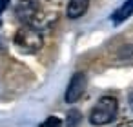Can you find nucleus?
<instances>
[{"mask_svg":"<svg viewBox=\"0 0 133 127\" xmlns=\"http://www.w3.org/2000/svg\"><path fill=\"white\" fill-rule=\"evenodd\" d=\"M80 122H82V113H80V111H77V109H71V111L68 113L66 125H68V127H77Z\"/></svg>","mask_w":133,"mask_h":127,"instance_id":"nucleus-7","label":"nucleus"},{"mask_svg":"<svg viewBox=\"0 0 133 127\" xmlns=\"http://www.w3.org/2000/svg\"><path fill=\"white\" fill-rule=\"evenodd\" d=\"M0 26H2V20H0Z\"/></svg>","mask_w":133,"mask_h":127,"instance_id":"nucleus-11","label":"nucleus"},{"mask_svg":"<svg viewBox=\"0 0 133 127\" xmlns=\"http://www.w3.org/2000/svg\"><path fill=\"white\" fill-rule=\"evenodd\" d=\"M62 125V122H60V118H57V116H48L42 123H40V127H60Z\"/></svg>","mask_w":133,"mask_h":127,"instance_id":"nucleus-8","label":"nucleus"},{"mask_svg":"<svg viewBox=\"0 0 133 127\" xmlns=\"http://www.w3.org/2000/svg\"><path fill=\"white\" fill-rule=\"evenodd\" d=\"M129 107H131V109H133V91H131V93H129Z\"/></svg>","mask_w":133,"mask_h":127,"instance_id":"nucleus-10","label":"nucleus"},{"mask_svg":"<svg viewBox=\"0 0 133 127\" xmlns=\"http://www.w3.org/2000/svg\"><path fill=\"white\" fill-rule=\"evenodd\" d=\"M118 111V102L113 96H102L89 113V122L93 125H108L115 120Z\"/></svg>","mask_w":133,"mask_h":127,"instance_id":"nucleus-1","label":"nucleus"},{"mask_svg":"<svg viewBox=\"0 0 133 127\" xmlns=\"http://www.w3.org/2000/svg\"><path fill=\"white\" fill-rule=\"evenodd\" d=\"M38 8H40L38 0H20L17 4V8H15L17 18L22 20L24 24H29L35 18V15L38 13Z\"/></svg>","mask_w":133,"mask_h":127,"instance_id":"nucleus-4","label":"nucleus"},{"mask_svg":"<svg viewBox=\"0 0 133 127\" xmlns=\"http://www.w3.org/2000/svg\"><path fill=\"white\" fill-rule=\"evenodd\" d=\"M42 44H44V36L35 26L26 24L15 33V46L24 53H37L42 47Z\"/></svg>","mask_w":133,"mask_h":127,"instance_id":"nucleus-2","label":"nucleus"},{"mask_svg":"<svg viewBox=\"0 0 133 127\" xmlns=\"http://www.w3.org/2000/svg\"><path fill=\"white\" fill-rule=\"evenodd\" d=\"M86 91V74L84 73H75L68 84V89H66V94H64V100L68 103H75Z\"/></svg>","mask_w":133,"mask_h":127,"instance_id":"nucleus-3","label":"nucleus"},{"mask_svg":"<svg viewBox=\"0 0 133 127\" xmlns=\"http://www.w3.org/2000/svg\"><path fill=\"white\" fill-rule=\"evenodd\" d=\"M131 15H133V0H126V2L111 15V22H113L115 26H118V24H122L124 20H128Z\"/></svg>","mask_w":133,"mask_h":127,"instance_id":"nucleus-6","label":"nucleus"},{"mask_svg":"<svg viewBox=\"0 0 133 127\" xmlns=\"http://www.w3.org/2000/svg\"><path fill=\"white\" fill-rule=\"evenodd\" d=\"M9 2H11V0H0V15L9 8Z\"/></svg>","mask_w":133,"mask_h":127,"instance_id":"nucleus-9","label":"nucleus"},{"mask_svg":"<svg viewBox=\"0 0 133 127\" xmlns=\"http://www.w3.org/2000/svg\"><path fill=\"white\" fill-rule=\"evenodd\" d=\"M89 8V0H69V4H68V18L71 20H77L80 18Z\"/></svg>","mask_w":133,"mask_h":127,"instance_id":"nucleus-5","label":"nucleus"}]
</instances>
